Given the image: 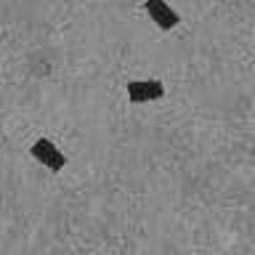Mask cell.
<instances>
[{"mask_svg": "<svg viewBox=\"0 0 255 255\" xmlns=\"http://www.w3.org/2000/svg\"><path fill=\"white\" fill-rule=\"evenodd\" d=\"M29 154L35 157L43 167H48L51 173H61L64 167H67V157H64V151L56 146L51 138H37L35 143H32Z\"/></svg>", "mask_w": 255, "mask_h": 255, "instance_id": "6da1fadb", "label": "cell"}, {"mask_svg": "<svg viewBox=\"0 0 255 255\" xmlns=\"http://www.w3.org/2000/svg\"><path fill=\"white\" fill-rule=\"evenodd\" d=\"M162 96H165V85L159 80H130L128 83V101L130 104L159 101Z\"/></svg>", "mask_w": 255, "mask_h": 255, "instance_id": "7a4b0ae2", "label": "cell"}, {"mask_svg": "<svg viewBox=\"0 0 255 255\" xmlns=\"http://www.w3.org/2000/svg\"><path fill=\"white\" fill-rule=\"evenodd\" d=\"M143 8H146L149 19L154 21L159 29H165V32H170V29H175L181 24V16L175 13V8H170L165 0H146Z\"/></svg>", "mask_w": 255, "mask_h": 255, "instance_id": "3957f363", "label": "cell"}]
</instances>
